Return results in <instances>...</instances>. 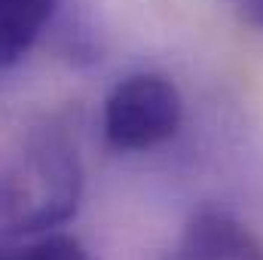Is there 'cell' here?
<instances>
[{
	"mask_svg": "<svg viewBox=\"0 0 263 260\" xmlns=\"http://www.w3.org/2000/svg\"><path fill=\"white\" fill-rule=\"evenodd\" d=\"M184 120L178 86L162 73H132L104 101V138L117 150L165 144Z\"/></svg>",
	"mask_w": 263,
	"mask_h": 260,
	"instance_id": "cell-2",
	"label": "cell"
},
{
	"mask_svg": "<svg viewBox=\"0 0 263 260\" xmlns=\"http://www.w3.org/2000/svg\"><path fill=\"white\" fill-rule=\"evenodd\" d=\"M55 6L59 0H0V70L34 49Z\"/></svg>",
	"mask_w": 263,
	"mask_h": 260,
	"instance_id": "cell-4",
	"label": "cell"
},
{
	"mask_svg": "<svg viewBox=\"0 0 263 260\" xmlns=\"http://www.w3.org/2000/svg\"><path fill=\"white\" fill-rule=\"evenodd\" d=\"M83 193L77 147L62 135H37L0 169V227L37 233L65 224Z\"/></svg>",
	"mask_w": 263,
	"mask_h": 260,
	"instance_id": "cell-1",
	"label": "cell"
},
{
	"mask_svg": "<svg viewBox=\"0 0 263 260\" xmlns=\"http://www.w3.org/2000/svg\"><path fill=\"white\" fill-rule=\"evenodd\" d=\"M178 260H263V251L236 220L223 214H202L190 224Z\"/></svg>",
	"mask_w": 263,
	"mask_h": 260,
	"instance_id": "cell-3",
	"label": "cell"
},
{
	"mask_svg": "<svg viewBox=\"0 0 263 260\" xmlns=\"http://www.w3.org/2000/svg\"><path fill=\"white\" fill-rule=\"evenodd\" d=\"M59 242H62V236H49V239H40V242L18 248L12 254H0V260H52L59 251Z\"/></svg>",
	"mask_w": 263,
	"mask_h": 260,
	"instance_id": "cell-5",
	"label": "cell"
},
{
	"mask_svg": "<svg viewBox=\"0 0 263 260\" xmlns=\"http://www.w3.org/2000/svg\"><path fill=\"white\" fill-rule=\"evenodd\" d=\"M52 260H92L83 248H80V242H73V239H67L62 236V242H59V251H55V257Z\"/></svg>",
	"mask_w": 263,
	"mask_h": 260,
	"instance_id": "cell-7",
	"label": "cell"
},
{
	"mask_svg": "<svg viewBox=\"0 0 263 260\" xmlns=\"http://www.w3.org/2000/svg\"><path fill=\"white\" fill-rule=\"evenodd\" d=\"M227 3L242 22H248V25L263 31V0H227Z\"/></svg>",
	"mask_w": 263,
	"mask_h": 260,
	"instance_id": "cell-6",
	"label": "cell"
}]
</instances>
